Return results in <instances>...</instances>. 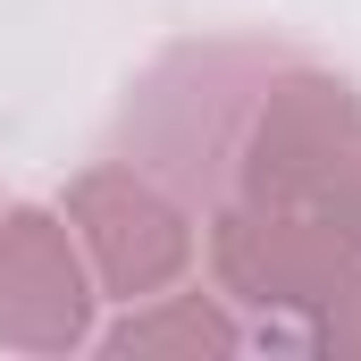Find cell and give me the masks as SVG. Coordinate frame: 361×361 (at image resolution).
I'll list each match as a JSON object with an SVG mask.
<instances>
[{
	"label": "cell",
	"instance_id": "6da1fadb",
	"mask_svg": "<svg viewBox=\"0 0 361 361\" xmlns=\"http://www.w3.org/2000/svg\"><path fill=\"white\" fill-rule=\"evenodd\" d=\"M85 269L68 252V227L51 210L0 219V345L17 353H68L85 345Z\"/></svg>",
	"mask_w": 361,
	"mask_h": 361
},
{
	"label": "cell",
	"instance_id": "8992f818",
	"mask_svg": "<svg viewBox=\"0 0 361 361\" xmlns=\"http://www.w3.org/2000/svg\"><path fill=\"white\" fill-rule=\"evenodd\" d=\"M328 345L336 353H361V269L345 277V319H328Z\"/></svg>",
	"mask_w": 361,
	"mask_h": 361
},
{
	"label": "cell",
	"instance_id": "7a4b0ae2",
	"mask_svg": "<svg viewBox=\"0 0 361 361\" xmlns=\"http://www.w3.org/2000/svg\"><path fill=\"white\" fill-rule=\"evenodd\" d=\"M76 227H85L109 294H160V286L185 269V252H193L185 219L152 193V185H135L126 169H92V177L76 185Z\"/></svg>",
	"mask_w": 361,
	"mask_h": 361
},
{
	"label": "cell",
	"instance_id": "5b68a950",
	"mask_svg": "<svg viewBox=\"0 0 361 361\" xmlns=\"http://www.w3.org/2000/svg\"><path fill=\"white\" fill-rule=\"evenodd\" d=\"M302 202H311V219L361 235V126H345V143L328 152V169H319V185H311Z\"/></svg>",
	"mask_w": 361,
	"mask_h": 361
},
{
	"label": "cell",
	"instance_id": "3957f363",
	"mask_svg": "<svg viewBox=\"0 0 361 361\" xmlns=\"http://www.w3.org/2000/svg\"><path fill=\"white\" fill-rule=\"evenodd\" d=\"M219 269L235 294H261V302H328L353 277V244L328 219H227Z\"/></svg>",
	"mask_w": 361,
	"mask_h": 361
},
{
	"label": "cell",
	"instance_id": "277c9868",
	"mask_svg": "<svg viewBox=\"0 0 361 361\" xmlns=\"http://www.w3.org/2000/svg\"><path fill=\"white\" fill-rule=\"evenodd\" d=\"M109 353H235V328L193 294V302H169L152 319H126L109 336Z\"/></svg>",
	"mask_w": 361,
	"mask_h": 361
}]
</instances>
